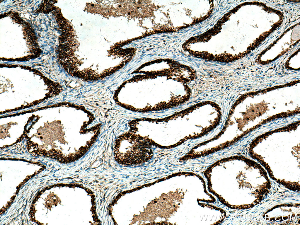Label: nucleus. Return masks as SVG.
Returning a JSON list of instances; mask_svg holds the SVG:
<instances>
[{
    "label": "nucleus",
    "mask_w": 300,
    "mask_h": 225,
    "mask_svg": "<svg viewBox=\"0 0 300 225\" xmlns=\"http://www.w3.org/2000/svg\"><path fill=\"white\" fill-rule=\"evenodd\" d=\"M130 139L128 135L122 136L117 139L115 146V156L122 164H139L149 159L151 153L150 149L143 146L137 139Z\"/></svg>",
    "instance_id": "obj_1"
}]
</instances>
